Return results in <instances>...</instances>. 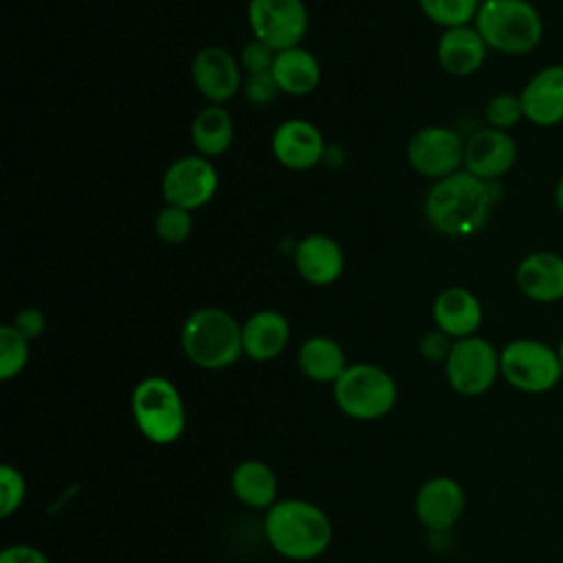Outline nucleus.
I'll return each mask as SVG.
<instances>
[{"label":"nucleus","instance_id":"3","mask_svg":"<svg viewBox=\"0 0 563 563\" xmlns=\"http://www.w3.org/2000/svg\"><path fill=\"white\" fill-rule=\"evenodd\" d=\"M180 347L200 369H224L244 356L242 323L222 308L194 310L180 328Z\"/></svg>","mask_w":563,"mask_h":563},{"label":"nucleus","instance_id":"30","mask_svg":"<svg viewBox=\"0 0 563 563\" xmlns=\"http://www.w3.org/2000/svg\"><path fill=\"white\" fill-rule=\"evenodd\" d=\"M24 497H26L24 475L11 464H2L0 466V515L11 517L22 506Z\"/></svg>","mask_w":563,"mask_h":563},{"label":"nucleus","instance_id":"23","mask_svg":"<svg viewBox=\"0 0 563 563\" xmlns=\"http://www.w3.org/2000/svg\"><path fill=\"white\" fill-rule=\"evenodd\" d=\"M297 365L301 374L314 383H336V378L350 365L339 341L328 334L308 336L297 352Z\"/></svg>","mask_w":563,"mask_h":563},{"label":"nucleus","instance_id":"32","mask_svg":"<svg viewBox=\"0 0 563 563\" xmlns=\"http://www.w3.org/2000/svg\"><path fill=\"white\" fill-rule=\"evenodd\" d=\"M242 92L244 97L255 103V106H268L275 101V97L282 92L273 73H255V75H244V84H242Z\"/></svg>","mask_w":563,"mask_h":563},{"label":"nucleus","instance_id":"35","mask_svg":"<svg viewBox=\"0 0 563 563\" xmlns=\"http://www.w3.org/2000/svg\"><path fill=\"white\" fill-rule=\"evenodd\" d=\"M0 563H51L48 556L31 543H11L0 552Z\"/></svg>","mask_w":563,"mask_h":563},{"label":"nucleus","instance_id":"25","mask_svg":"<svg viewBox=\"0 0 563 563\" xmlns=\"http://www.w3.org/2000/svg\"><path fill=\"white\" fill-rule=\"evenodd\" d=\"M189 136L196 154L207 158L222 156L233 143V119L224 106L209 103L194 117Z\"/></svg>","mask_w":563,"mask_h":563},{"label":"nucleus","instance_id":"24","mask_svg":"<svg viewBox=\"0 0 563 563\" xmlns=\"http://www.w3.org/2000/svg\"><path fill=\"white\" fill-rule=\"evenodd\" d=\"M233 495L249 508L268 510L277 499L279 482L275 471L262 460H244L231 475Z\"/></svg>","mask_w":563,"mask_h":563},{"label":"nucleus","instance_id":"10","mask_svg":"<svg viewBox=\"0 0 563 563\" xmlns=\"http://www.w3.org/2000/svg\"><path fill=\"white\" fill-rule=\"evenodd\" d=\"M218 172L211 158L200 154H187L169 163L161 180V194L165 205L196 211L211 202L218 191Z\"/></svg>","mask_w":563,"mask_h":563},{"label":"nucleus","instance_id":"26","mask_svg":"<svg viewBox=\"0 0 563 563\" xmlns=\"http://www.w3.org/2000/svg\"><path fill=\"white\" fill-rule=\"evenodd\" d=\"M479 4L482 0H418L422 15L442 29L473 24Z\"/></svg>","mask_w":563,"mask_h":563},{"label":"nucleus","instance_id":"7","mask_svg":"<svg viewBox=\"0 0 563 563\" xmlns=\"http://www.w3.org/2000/svg\"><path fill=\"white\" fill-rule=\"evenodd\" d=\"M499 372L515 391L528 396L548 394L563 378L556 347L532 336L512 339L499 350Z\"/></svg>","mask_w":563,"mask_h":563},{"label":"nucleus","instance_id":"20","mask_svg":"<svg viewBox=\"0 0 563 563\" xmlns=\"http://www.w3.org/2000/svg\"><path fill=\"white\" fill-rule=\"evenodd\" d=\"M486 53L488 46L473 24L444 29L435 46L438 64L453 77L477 73L486 62Z\"/></svg>","mask_w":563,"mask_h":563},{"label":"nucleus","instance_id":"27","mask_svg":"<svg viewBox=\"0 0 563 563\" xmlns=\"http://www.w3.org/2000/svg\"><path fill=\"white\" fill-rule=\"evenodd\" d=\"M31 356V341L11 323L0 328V378L11 380L24 372Z\"/></svg>","mask_w":563,"mask_h":563},{"label":"nucleus","instance_id":"31","mask_svg":"<svg viewBox=\"0 0 563 563\" xmlns=\"http://www.w3.org/2000/svg\"><path fill=\"white\" fill-rule=\"evenodd\" d=\"M275 55H277V51H273L271 46H266L264 42L253 37L251 42H246L242 46L238 62H240L244 75H255V73L271 70L273 62H275Z\"/></svg>","mask_w":563,"mask_h":563},{"label":"nucleus","instance_id":"6","mask_svg":"<svg viewBox=\"0 0 563 563\" xmlns=\"http://www.w3.org/2000/svg\"><path fill=\"white\" fill-rule=\"evenodd\" d=\"M336 407L354 420H378L387 416L396 400L398 387L394 376L374 363H352L332 385Z\"/></svg>","mask_w":563,"mask_h":563},{"label":"nucleus","instance_id":"9","mask_svg":"<svg viewBox=\"0 0 563 563\" xmlns=\"http://www.w3.org/2000/svg\"><path fill=\"white\" fill-rule=\"evenodd\" d=\"M246 20L253 37L277 53L299 46L310 24L303 0H249Z\"/></svg>","mask_w":563,"mask_h":563},{"label":"nucleus","instance_id":"29","mask_svg":"<svg viewBox=\"0 0 563 563\" xmlns=\"http://www.w3.org/2000/svg\"><path fill=\"white\" fill-rule=\"evenodd\" d=\"M484 119L488 128L510 130L523 119V106L519 95L515 92H497L484 106Z\"/></svg>","mask_w":563,"mask_h":563},{"label":"nucleus","instance_id":"18","mask_svg":"<svg viewBox=\"0 0 563 563\" xmlns=\"http://www.w3.org/2000/svg\"><path fill=\"white\" fill-rule=\"evenodd\" d=\"M515 284L523 297L537 303L563 299V255L554 251H532L515 268Z\"/></svg>","mask_w":563,"mask_h":563},{"label":"nucleus","instance_id":"37","mask_svg":"<svg viewBox=\"0 0 563 563\" xmlns=\"http://www.w3.org/2000/svg\"><path fill=\"white\" fill-rule=\"evenodd\" d=\"M556 354H559V361H561V367H563V336L556 343Z\"/></svg>","mask_w":563,"mask_h":563},{"label":"nucleus","instance_id":"1","mask_svg":"<svg viewBox=\"0 0 563 563\" xmlns=\"http://www.w3.org/2000/svg\"><path fill=\"white\" fill-rule=\"evenodd\" d=\"M504 198L499 180H482L466 169L435 180L422 202L427 222L446 238L477 233Z\"/></svg>","mask_w":563,"mask_h":563},{"label":"nucleus","instance_id":"36","mask_svg":"<svg viewBox=\"0 0 563 563\" xmlns=\"http://www.w3.org/2000/svg\"><path fill=\"white\" fill-rule=\"evenodd\" d=\"M554 207L563 213V176L554 185Z\"/></svg>","mask_w":563,"mask_h":563},{"label":"nucleus","instance_id":"12","mask_svg":"<svg viewBox=\"0 0 563 563\" xmlns=\"http://www.w3.org/2000/svg\"><path fill=\"white\" fill-rule=\"evenodd\" d=\"M191 81L209 103L224 106L242 90L244 73L227 48L205 46L191 59Z\"/></svg>","mask_w":563,"mask_h":563},{"label":"nucleus","instance_id":"2","mask_svg":"<svg viewBox=\"0 0 563 563\" xmlns=\"http://www.w3.org/2000/svg\"><path fill=\"white\" fill-rule=\"evenodd\" d=\"M268 545L290 561L321 556L332 543V521L328 512L308 499H279L264 517Z\"/></svg>","mask_w":563,"mask_h":563},{"label":"nucleus","instance_id":"28","mask_svg":"<svg viewBox=\"0 0 563 563\" xmlns=\"http://www.w3.org/2000/svg\"><path fill=\"white\" fill-rule=\"evenodd\" d=\"M194 231L191 211L174 205H163L154 218V233L165 244H183Z\"/></svg>","mask_w":563,"mask_h":563},{"label":"nucleus","instance_id":"16","mask_svg":"<svg viewBox=\"0 0 563 563\" xmlns=\"http://www.w3.org/2000/svg\"><path fill=\"white\" fill-rule=\"evenodd\" d=\"M292 264L306 284L330 286L343 275L345 255L334 238L325 233H308L295 244Z\"/></svg>","mask_w":563,"mask_h":563},{"label":"nucleus","instance_id":"15","mask_svg":"<svg viewBox=\"0 0 563 563\" xmlns=\"http://www.w3.org/2000/svg\"><path fill=\"white\" fill-rule=\"evenodd\" d=\"M517 163V143L506 130L479 128L464 143V167L482 180H499Z\"/></svg>","mask_w":563,"mask_h":563},{"label":"nucleus","instance_id":"33","mask_svg":"<svg viewBox=\"0 0 563 563\" xmlns=\"http://www.w3.org/2000/svg\"><path fill=\"white\" fill-rule=\"evenodd\" d=\"M453 339L449 334H444L442 330L433 328L429 332H424L418 341V352L422 354V358H427L429 363H442L449 358L451 347H453Z\"/></svg>","mask_w":563,"mask_h":563},{"label":"nucleus","instance_id":"4","mask_svg":"<svg viewBox=\"0 0 563 563\" xmlns=\"http://www.w3.org/2000/svg\"><path fill=\"white\" fill-rule=\"evenodd\" d=\"M473 26L504 55H528L543 40V18L530 0H482Z\"/></svg>","mask_w":563,"mask_h":563},{"label":"nucleus","instance_id":"19","mask_svg":"<svg viewBox=\"0 0 563 563\" xmlns=\"http://www.w3.org/2000/svg\"><path fill=\"white\" fill-rule=\"evenodd\" d=\"M431 317L438 330L457 341L477 334L484 321V308L473 290L464 286H449L435 295Z\"/></svg>","mask_w":563,"mask_h":563},{"label":"nucleus","instance_id":"11","mask_svg":"<svg viewBox=\"0 0 563 563\" xmlns=\"http://www.w3.org/2000/svg\"><path fill=\"white\" fill-rule=\"evenodd\" d=\"M462 136L446 125H424L407 143V161L420 176L440 180L464 167Z\"/></svg>","mask_w":563,"mask_h":563},{"label":"nucleus","instance_id":"13","mask_svg":"<svg viewBox=\"0 0 563 563\" xmlns=\"http://www.w3.org/2000/svg\"><path fill=\"white\" fill-rule=\"evenodd\" d=\"M466 510V493L451 475H433L420 484L413 497L418 521L431 532L451 530Z\"/></svg>","mask_w":563,"mask_h":563},{"label":"nucleus","instance_id":"5","mask_svg":"<svg viewBox=\"0 0 563 563\" xmlns=\"http://www.w3.org/2000/svg\"><path fill=\"white\" fill-rule=\"evenodd\" d=\"M136 429L152 444H174L187 422V411L178 387L165 376H147L139 380L130 398Z\"/></svg>","mask_w":563,"mask_h":563},{"label":"nucleus","instance_id":"22","mask_svg":"<svg viewBox=\"0 0 563 563\" xmlns=\"http://www.w3.org/2000/svg\"><path fill=\"white\" fill-rule=\"evenodd\" d=\"M271 73H273L279 90L290 97L310 95L321 81L319 59L301 46L279 51L275 55Z\"/></svg>","mask_w":563,"mask_h":563},{"label":"nucleus","instance_id":"17","mask_svg":"<svg viewBox=\"0 0 563 563\" xmlns=\"http://www.w3.org/2000/svg\"><path fill=\"white\" fill-rule=\"evenodd\" d=\"M523 119L539 128H552L563 121V64H550L537 70L519 92Z\"/></svg>","mask_w":563,"mask_h":563},{"label":"nucleus","instance_id":"8","mask_svg":"<svg viewBox=\"0 0 563 563\" xmlns=\"http://www.w3.org/2000/svg\"><path fill=\"white\" fill-rule=\"evenodd\" d=\"M444 376L455 394L464 398L484 396L501 376L499 350L479 334L457 339L444 361Z\"/></svg>","mask_w":563,"mask_h":563},{"label":"nucleus","instance_id":"14","mask_svg":"<svg viewBox=\"0 0 563 563\" xmlns=\"http://www.w3.org/2000/svg\"><path fill=\"white\" fill-rule=\"evenodd\" d=\"M325 147L321 130L306 119H286L271 136L275 161L292 172H306L323 163Z\"/></svg>","mask_w":563,"mask_h":563},{"label":"nucleus","instance_id":"21","mask_svg":"<svg viewBox=\"0 0 563 563\" xmlns=\"http://www.w3.org/2000/svg\"><path fill=\"white\" fill-rule=\"evenodd\" d=\"M290 341L288 319L271 308L253 312L242 323V350L255 363L277 358Z\"/></svg>","mask_w":563,"mask_h":563},{"label":"nucleus","instance_id":"34","mask_svg":"<svg viewBox=\"0 0 563 563\" xmlns=\"http://www.w3.org/2000/svg\"><path fill=\"white\" fill-rule=\"evenodd\" d=\"M11 325H13L22 336H26L29 341H35V339L42 336V332H44V328H46V317H44V312L37 310V308H22V310L13 317Z\"/></svg>","mask_w":563,"mask_h":563}]
</instances>
